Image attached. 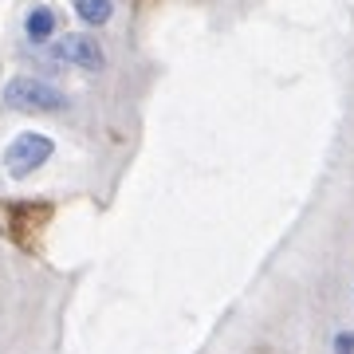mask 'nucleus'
I'll return each instance as SVG.
<instances>
[{
	"label": "nucleus",
	"instance_id": "nucleus-1",
	"mask_svg": "<svg viewBox=\"0 0 354 354\" xmlns=\"http://www.w3.org/2000/svg\"><path fill=\"white\" fill-rule=\"evenodd\" d=\"M4 106L8 111H24V114H51V111H64L67 95L59 87H51L44 79H12L4 87Z\"/></svg>",
	"mask_w": 354,
	"mask_h": 354
},
{
	"label": "nucleus",
	"instance_id": "nucleus-2",
	"mask_svg": "<svg viewBox=\"0 0 354 354\" xmlns=\"http://www.w3.org/2000/svg\"><path fill=\"white\" fill-rule=\"evenodd\" d=\"M51 138H44V134H20V138L8 142V150H4V165H8V174L12 177H28L32 169H39V165L51 158Z\"/></svg>",
	"mask_w": 354,
	"mask_h": 354
},
{
	"label": "nucleus",
	"instance_id": "nucleus-3",
	"mask_svg": "<svg viewBox=\"0 0 354 354\" xmlns=\"http://www.w3.org/2000/svg\"><path fill=\"white\" fill-rule=\"evenodd\" d=\"M55 55H59L64 64L87 67V71H102V64H106V59H102V48L91 36H83V32L59 39V44H55Z\"/></svg>",
	"mask_w": 354,
	"mask_h": 354
},
{
	"label": "nucleus",
	"instance_id": "nucleus-4",
	"mask_svg": "<svg viewBox=\"0 0 354 354\" xmlns=\"http://www.w3.org/2000/svg\"><path fill=\"white\" fill-rule=\"evenodd\" d=\"M55 24H59V12L48 8V4H39V8L28 12V36L32 39H48L51 32H55Z\"/></svg>",
	"mask_w": 354,
	"mask_h": 354
},
{
	"label": "nucleus",
	"instance_id": "nucleus-5",
	"mask_svg": "<svg viewBox=\"0 0 354 354\" xmlns=\"http://www.w3.org/2000/svg\"><path fill=\"white\" fill-rule=\"evenodd\" d=\"M75 12L83 24H106L111 20V0H75Z\"/></svg>",
	"mask_w": 354,
	"mask_h": 354
},
{
	"label": "nucleus",
	"instance_id": "nucleus-6",
	"mask_svg": "<svg viewBox=\"0 0 354 354\" xmlns=\"http://www.w3.org/2000/svg\"><path fill=\"white\" fill-rule=\"evenodd\" d=\"M335 354H354V330H346V335L335 339Z\"/></svg>",
	"mask_w": 354,
	"mask_h": 354
}]
</instances>
